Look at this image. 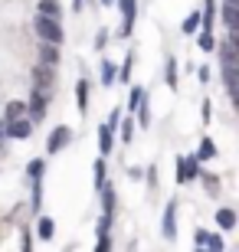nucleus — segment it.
<instances>
[{
    "instance_id": "1",
    "label": "nucleus",
    "mask_w": 239,
    "mask_h": 252,
    "mask_svg": "<svg viewBox=\"0 0 239 252\" xmlns=\"http://www.w3.org/2000/svg\"><path fill=\"white\" fill-rule=\"evenodd\" d=\"M33 30H36V36H39V39H46V43H56V46H59V43L66 39L63 23H59L56 17H46V13H36V17H33Z\"/></svg>"
},
{
    "instance_id": "2",
    "label": "nucleus",
    "mask_w": 239,
    "mask_h": 252,
    "mask_svg": "<svg viewBox=\"0 0 239 252\" xmlns=\"http://www.w3.org/2000/svg\"><path fill=\"white\" fill-rule=\"evenodd\" d=\"M33 134V118L30 115H20V118H10L3 122V138H13V141H23Z\"/></svg>"
},
{
    "instance_id": "3",
    "label": "nucleus",
    "mask_w": 239,
    "mask_h": 252,
    "mask_svg": "<svg viewBox=\"0 0 239 252\" xmlns=\"http://www.w3.org/2000/svg\"><path fill=\"white\" fill-rule=\"evenodd\" d=\"M197 174H200V160H197V154L177 158V184H190Z\"/></svg>"
},
{
    "instance_id": "4",
    "label": "nucleus",
    "mask_w": 239,
    "mask_h": 252,
    "mask_svg": "<svg viewBox=\"0 0 239 252\" xmlns=\"http://www.w3.org/2000/svg\"><path fill=\"white\" fill-rule=\"evenodd\" d=\"M46 102H49L46 89H33V95H30V102H27V115L33 122H39V118L46 115Z\"/></svg>"
},
{
    "instance_id": "5",
    "label": "nucleus",
    "mask_w": 239,
    "mask_h": 252,
    "mask_svg": "<svg viewBox=\"0 0 239 252\" xmlns=\"http://www.w3.org/2000/svg\"><path fill=\"white\" fill-rule=\"evenodd\" d=\"M72 141V128H66V125H59V128H53L49 131V138H46V151L49 154H59V151L66 148Z\"/></svg>"
},
{
    "instance_id": "6",
    "label": "nucleus",
    "mask_w": 239,
    "mask_h": 252,
    "mask_svg": "<svg viewBox=\"0 0 239 252\" xmlns=\"http://www.w3.org/2000/svg\"><path fill=\"white\" fill-rule=\"evenodd\" d=\"M56 65H49V63H36L33 65V85H36V89H53V82H56Z\"/></svg>"
},
{
    "instance_id": "7",
    "label": "nucleus",
    "mask_w": 239,
    "mask_h": 252,
    "mask_svg": "<svg viewBox=\"0 0 239 252\" xmlns=\"http://www.w3.org/2000/svg\"><path fill=\"white\" fill-rule=\"evenodd\" d=\"M216 17H220V3H216V0H203V10H200V27L213 33V27H216Z\"/></svg>"
},
{
    "instance_id": "8",
    "label": "nucleus",
    "mask_w": 239,
    "mask_h": 252,
    "mask_svg": "<svg viewBox=\"0 0 239 252\" xmlns=\"http://www.w3.org/2000/svg\"><path fill=\"white\" fill-rule=\"evenodd\" d=\"M174 236H177V203L171 200L164 206V239H174Z\"/></svg>"
},
{
    "instance_id": "9",
    "label": "nucleus",
    "mask_w": 239,
    "mask_h": 252,
    "mask_svg": "<svg viewBox=\"0 0 239 252\" xmlns=\"http://www.w3.org/2000/svg\"><path fill=\"white\" fill-rule=\"evenodd\" d=\"M111 148H115V128L102 125V128H99V154H102V158H108Z\"/></svg>"
},
{
    "instance_id": "10",
    "label": "nucleus",
    "mask_w": 239,
    "mask_h": 252,
    "mask_svg": "<svg viewBox=\"0 0 239 252\" xmlns=\"http://www.w3.org/2000/svg\"><path fill=\"white\" fill-rule=\"evenodd\" d=\"M220 13H223V23H226V30H236V27H239V7H236V0H226Z\"/></svg>"
},
{
    "instance_id": "11",
    "label": "nucleus",
    "mask_w": 239,
    "mask_h": 252,
    "mask_svg": "<svg viewBox=\"0 0 239 252\" xmlns=\"http://www.w3.org/2000/svg\"><path fill=\"white\" fill-rule=\"evenodd\" d=\"M75 105H79V112H89V82H85V79H79V82H75Z\"/></svg>"
},
{
    "instance_id": "12",
    "label": "nucleus",
    "mask_w": 239,
    "mask_h": 252,
    "mask_svg": "<svg viewBox=\"0 0 239 252\" xmlns=\"http://www.w3.org/2000/svg\"><path fill=\"white\" fill-rule=\"evenodd\" d=\"M216 226L220 229H236V210H230V206L216 210Z\"/></svg>"
},
{
    "instance_id": "13",
    "label": "nucleus",
    "mask_w": 239,
    "mask_h": 252,
    "mask_svg": "<svg viewBox=\"0 0 239 252\" xmlns=\"http://www.w3.org/2000/svg\"><path fill=\"white\" fill-rule=\"evenodd\" d=\"M39 63L59 65V49H56V43H46V39H43V46H39Z\"/></svg>"
},
{
    "instance_id": "14",
    "label": "nucleus",
    "mask_w": 239,
    "mask_h": 252,
    "mask_svg": "<svg viewBox=\"0 0 239 252\" xmlns=\"http://www.w3.org/2000/svg\"><path fill=\"white\" fill-rule=\"evenodd\" d=\"M102 85H115V79H118V65L108 63V59H102Z\"/></svg>"
},
{
    "instance_id": "15",
    "label": "nucleus",
    "mask_w": 239,
    "mask_h": 252,
    "mask_svg": "<svg viewBox=\"0 0 239 252\" xmlns=\"http://www.w3.org/2000/svg\"><path fill=\"white\" fill-rule=\"evenodd\" d=\"M36 13H46V17H63V7H59V0H39V7H36Z\"/></svg>"
},
{
    "instance_id": "16",
    "label": "nucleus",
    "mask_w": 239,
    "mask_h": 252,
    "mask_svg": "<svg viewBox=\"0 0 239 252\" xmlns=\"http://www.w3.org/2000/svg\"><path fill=\"white\" fill-rule=\"evenodd\" d=\"M216 154H220V151H216V144H213L210 138H203L200 141V151H197V160H213Z\"/></svg>"
},
{
    "instance_id": "17",
    "label": "nucleus",
    "mask_w": 239,
    "mask_h": 252,
    "mask_svg": "<svg viewBox=\"0 0 239 252\" xmlns=\"http://www.w3.org/2000/svg\"><path fill=\"white\" fill-rule=\"evenodd\" d=\"M36 233H39V239H53V236H56V223L49 220V216H39Z\"/></svg>"
},
{
    "instance_id": "18",
    "label": "nucleus",
    "mask_w": 239,
    "mask_h": 252,
    "mask_svg": "<svg viewBox=\"0 0 239 252\" xmlns=\"http://www.w3.org/2000/svg\"><path fill=\"white\" fill-rule=\"evenodd\" d=\"M43 174H46V160H30V164H27V177L30 180H43Z\"/></svg>"
},
{
    "instance_id": "19",
    "label": "nucleus",
    "mask_w": 239,
    "mask_h": 252,
    "mask_svg": "<svg viewBox=\"0 0 239 252\" xmlns=\"http://www.w3.org/2000/svg\"><path fill=\"white\" fill-rule=\"evenodd\" d=\"M20 115H27V102H7V108H3V122L20 118Z\"/></svg>"
},
{
    "instance_id": "20",
    "label": "nucleus",
    "mask_w": 239,
    "mask_h": 252,
    "mask_svg": "<svg viewBox=\"0 0 239 252\" xmlns=\"http://www.w3.org/2000/svg\"><path fill=\"white\" fill-rule=\"evenodd\" d=\"M131 65H135V53H128L125 63L118 65V79H115V82H131Z\"/></svg>"
},
{
    "instance_id": "21",
    "label": "nucleus",
    "mask_w": 239,
    "mask_h": 252,
    "mask_svg": "<svg viewBox=\"0 0 239 252\" xmlns=\"http://www.w3.org/2000/svg\"><path fill=\"white\" fill-rule=\"evenodd\" d=\"M164 82L167 89H177V59L167 56V65H164Z\"/></svg>"
},
{
    "instance_id": "22",
    "label": "nucleus",
    "mask_w": 239,
    "mask_h": 252,
    "mask_svg": "<svg viewBox=\"0 0 239 252\" xmlns=\"http://www.w3.org/2000/svg\"><path fill=\"white\" fill-rule=\"evenodd\" d=\"M102 213H115V190L111 187H102Z\"/></svg>"
},
{
    "instance_id": "23",
    "label": "nucleus",
    "mask_w": 239,
    "mask_h": 252,
    "mask_svg": "<svg viewBox=\"0 0 239 252\" xmlns=\"http://www.w3.org/2000/svg\"><path fill=\"white\" fill-rule=\"evenodd\" d=\"M200 180H203V187H206V193H210V196L220 193V177H216V174H200Z\"/></svg>"
},
{
    "instance_id": "24",
    "label": "nucleus",
    "mask_w": 239,
    "mask_h": 252,
    "mask_svg": "<svg viewBox=\"0 0 239 252\" xmlns=\"http://www.w3.org/2000/svg\"><path fill=\"white\" fill-rule=\"evenodd\" d=\"M197 43H200V49H203V53H213V49H216V36H213L210 30H203L200 36H197Z\"/></svg>"
},
{
    "instance_id": "25",
    "label": "nucleus",
    "mask_w": 239,
    "mask_h": 252,
    "mask_svg": "<svg viewBox=\"0 0 239 252\" xmlns=\"http://www.w3.org/2000/svg\"><path fill=\"white\" fill-rule=\"evenodd\" d=\"M141 102H144V89H141V85H131V92H128V108L135 112Z\"/></svg>"
},
{
    "instance_id": "26",
    "label": "nucleus",
    "mask_w": 239,
    "mask_h": 252,
    "mask_svg": "<svg viewBox=\"0 0 239 252\" xmlns=\"http://www.w3.org/2000/svg\"><path fill=\"white\" fill-rule=\"evenodd\" d=\"M115 3H118L121 17H138V3L135 0H115Z\"/></svg>"
},
{
    "instance_id": "27",
    "label": "nucleus",
    "mask_w": 239,
    "mask_h": 252,
    "mask_svg": "<svg viewBox=\"0 0 239 252\" xmlns=\"http://www.w3.org/2000/svg\"><path fill=\"white\" fill-rule=\"evenodd\" d=\"M95 190H102V187H105V158H99V160H95Z\"/></svg>"
},
{
    "instance_id": "28",
    "label": "nucleus",
    "mask_w": 239,
    "mask_h": 252,
    "mask_svg": "<svg viewBox=\"0 0 239 252\" xmlns=\"http://www.w3.org/2000/svg\"><path fill=\"white\" fill-rule=\"evenodd\" d=\"M197 27H200V13H190V17L180 23V30H184L187 36H190V33H197Z\"/></svg>"
},
{
    "instance_id": "29",
    "label": "nucleus",
    "mask_w": 239,
    "mask_h": 252,
    "mask_svg": "<svg viewBox=\"0 0 239 252\" xmlns=\"http://www.w3.org/2000/svg\"><path fill=\"white\" fill-rule=\"evenodd\" d=\"M118 128H121V141L128 144L131 134H135V122H131V118H128V122H118Z\"/></svg>"
},
{
    "instance_id": "30",
    "label": "nucleus",
    "mask_w": 239,
    "mask_h": 252,
    "mask_svg": "<svg viewBox=\"0 0 239 252\" xmlns=\"http://www.w3.org/2000/svg\"><path fill=\"white\" fill-rule=\"evenodd\" d=\"M206 249H213V252H223V239H220V236H213V233H210V239H206Z\"/></svg>"
},
{
    "instance_id": "31",
    "label": "nucleus",
    "mask_w": 239,
    "mask_h": 252,
    "mask_svg": "<svg viewBox=\"0 0 239 252\" xmlns=\"http://www.w3.org/2000/svg\"><path fill=\"white\" fill-rule=\"evenodd\" d=\"M210 115H213V105H210V102H203V105H200V118H203V125H210Z\"/></svg>"
},
{
    "instance_id": "32",
    "label": "nucleus",
    "mask_w": 239,
    "mask_h": 252,
    "mask_svg": "<svg viewBox=\"0 0 239 252\" xmlns=\"http://www.w3.org/2000/svg\"><path fill=\"white\" fill-rule=\"evenodd\" d=\"M131 30H135V17H125V23H121V36H131Z\"/></svg>"
},
{
    "instance_id": "33",
    "label": "nucleus",
    "mask_w": 239,
    "mask_h": 252,
    "mask_svg": "<svg viewBox=\"0 0 239 252\" xmlns=\"http://www.w3.org/2000/svg\"><path fill=\"white\" fill-rule=\"evenodd\" d=\"M193 239H197V246H200V249H206V239H210V233H206V229H197V236H193Z\"/></svg>"
},
{
    "instance_id": "34",
    "label": "nucleus",
    "mask_w": 239,
    "mask_h": 252,
    "mask_svg": "<svg viewBox=\"0 0 239 252\" xmlns=\"http://www.w3.org/2000/svg\"><path fill=\"white\" fill-rule=\"evenodd\" d=\"M108 43V30H99V36H95V49H102Z\"/></svg>"
},
{
    "instance_id": "35",
    "label": "nucleus",
    "mask_w": 239,
    "mask_h": 252,
    "mask_svg": "<svg viewBox=\"0 0 239 252\" xmlns=\"http://www.w3.org/2000/svg\"><path fill=\"white\" fill-rule=\"evenodd\" d=\"M118 122H121V112H118V108H115V112L108 115V122H105V125H108V128H118Z\"/></svg>"
},
{
    "instance_id": "36",
    "label": "nucleus",
    "mask_w": 239,
    "mask_h": 252,
    "mask_svg": "<svg viewBox=\"0 0 239 252\" xmlns=\"http://www.w3.org/2000/svg\"><path fill=\"white\" fill-rule=\"evenodd\" d=\"M20 246H23V249H33V236H30V229H23V239H20Z\"/></svg>"
},
{
    "instance_id": "37",
    "label": "nucleus",
    "mask_w": 239,
    "mask_h": 252,
    "mask_svg": "<svg viewBox=\"0 0 239 252\" xmlns=\"http://www.w3.org/2000/svg\"><path fill=\"white\" fill-rule=\"evenodd\" d=\"M197 75H200V82H210V75H213V72L206 69V65H203V69H197Z\"/></svg>"
},
{
    "instance_id": "38",
    "label": "nucleus",
    "mask_w": 239,
    "mask_h": 252,
    "mask_svg": "<svg viewBox=\"0 0 239 252\" xmlns=\"http://www.w3.org/2000/svg\"><path fill=\"white\" fill-rule=\"evenodd\" d=\"M7 151H3V118H0V158H3Z\"/></svg>"
},
{
    "instance_id": "39",
    "label": "nucleus",
    "mask_w": 239,
    "mask_h": 252,
    "mask_svg": "<svg viewBox=\"0 0 239 252\" xmlns=\"http://www.w3.org/2000/svg\"><path fill=\"white\" fill-rule=\"evenodd\" d=\"M82 7H85V0H72V10H75V13H82Z\"/></svg>"
},
{
    "instance_id": "40",
    "label": "nucleus",
    "mask_w": 239,
    "mask_h": 252,
    "mask_svg": "<svg viewBox=\"0 0 239 252\" xmlns=\"http://www.w3.org/2000/svg\"><path fill=\"white\" fill-rule=\"evenodd\" d=\"M99 3H102V7H111V3H115V0H99Z\"/></svg>"
}]
</instances>
